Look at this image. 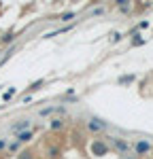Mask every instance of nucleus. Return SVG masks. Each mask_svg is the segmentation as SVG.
<instances>
[{
  "mask_svg": "<svg viewBox=\"0 0 153 159\" xmlns=\"http://www.w3.org/2000/svg\"><path fill=\"white\" fill-rule=\"evenodd\" d=\"M72 17H75V13L70 11V13H64V15H62V17H60V19H62V21H70Z\"/></svg>",
  "mask_w": 153,
  "mask_h": 159,
  "instance_id": "f8f14e48",
  "label": "nucleus"
},
{
  "mask_svg": "<svg viewBox=\"0 0 153 159\" xmlns=\"http://www.w3.org/2000/svg\"><path fill=\"white\" fill-rule=\"evenodd\" d=\"M28 127H30V121H28V119H21L19 123L11 125V132L13 134H21V132H28Z\"/></svg>",
  "mask_w": 153,
  "mask_h": 159,
  "instance_id": "7ed1b4c3",
  "label": "nucleus"
},
{
  "mask_svg": "<svg viewBox=\"0 0 153 159\" xmlns=\"http://www.w3.org/2000/svg\"><path fill=\"white\" fill-rule=\"evenodd\" d=\"M91 153H94L96 157H102V155L109 153V144H106L104 140H96V142H91Z\"/></svg>",
  "mask_w": 153,
  "mask_h": 159,
  "instance_id": "f257e3e1",
  "label": "nucleus"
},
{
  "mask_svg": "<svg viewBox=\"0 0 153 159\" xmlns=\"http://www.w3.org/2000/svg\"><path fill=\"white\" fill-rule=\"evenodd\" d=\"M126 159H134V157H126Z\"/></svg>",
  "mask_w": 153,
  "mask_h": 159,
  "instance_id": "f3484780",
  "label": "nucleus"
},
{
  "mask_svg": "<svg viewBox=\"0 0 153 159\" xmlns=\"http://www.w3.org/2000/svg\"><path fill=\"white\" fill-rule=\"evenodd\" d=\"M43 83H45V81L40 79V81H36V83H32V85L28 87V89H30V91H36V89H40V85H43Z\"/></svg>",
  "mask_w": 153,
  "mask_h": 159,
  "instance_id": "9b49d317",
  "label": "nucleus"
},
{
  "mask_svg": "<svg viewBox=\"0 0 153 159\" xmlns=\"http://www.w3.org/2000/svg\"><path fill=\"white\" fill-rule=\"evenodd\" d=\"M13 38H15V34H13V32H7V34H4V36L0 38V43H11Z\"/></svg>",
  "mask_w": 153,
  "mask_h": 159,
  "instance_id": "1a4fd4ad",
  "label": "nucleus"
},
{
  "mask_svg": "<svg viewBox=\"0 0 153 159\" xmlns=\"http://www.w3.org/2000/svg\"><path fill=\"white\" fill-rule=\"evenodd\" d=\"M87 127L91 129V132H102V129L106 127V123L100 121V119H89V121H87Z\"/></svg>",
  "mask_w": 153,
  "mask_h": 159,
  "instance_id": "20e7f679",
  "label": "nucleus"
},
{
  "mask_svg": "<svg viewBox=\"0 0 153 159\" xmlns=\"http://www.w3.org/2000/svg\"><path fill=\"white\" fill-rule=\"evenodd\" d=\"M151 151V144L147 142V140H138L136 144H134V153L136 155H145V153H149Z\"/></svg>",
  "mask_w": 153,
  "mask_h": 159,
  "instance_id": "f03ea898",
  "label": "nucleus"
},
{
  "mask_svg": "<svg viewBox=\"0 0 153 159\" xmlns=\"http://www.w3.org/2000/svg\"><path fill=\"white\" fill-rule=\"evenodd\" d=\"M53 112H64L62 106H47V108H40V115L47 117V115H53Z\"/></svg>",
  "mask_w": 153,
  "mask_h": 159,
  "instance_id": "423d86ee",
  "label": "nucleus"
},
{
  "mask_svg": "<svg viewBox=\"0 0 153 159\" xmlns=\"http://www.w3.org/2000/svg\"><path fill=\"white\" fill-rule=\"evenodd\" d=\"M49 127L51 129H60V127H64V121L62 119H53V121L49 123Z\"/></svg>",
  "mask_w": 153,
  "mask_h": 159,
  "instance_id": "6e6552de",
  "label": "nucleus"
},
{
  "mask_svg": "<svg viewBox=\"0 0 153 159\" xmlns=\"http://www.w3.org/2000/svg\"><path fill=\"white\" fill-rule=\"evenodd\" d=\"M132 79H134V76H123V79H119V83H130Z\"/></svg>",
  "mask_w": 153,
  "mask_h": 159,
  "instance_id": "4468645a",
  "label": "nucleus"
},
{
  "mask_svg": "<svg viewBox=\"0 0 153 159\" xmlns=\"http://www.w3.org/2000/svg\"><path fill=\"white\" fill-rule=\"evenodd\" d=\"M32 140V132L28 129V132H21V134H17V142L19 144H24V142H30Z\"/></svg>",
  "mask_w": 153,
  "mask_h": 159,
  "instance_id": "0eeeda50",
  "label": "nucleus"
},
{
  "mask_svg": "<svg viewBox=\"0 0 153 159\" xmlns=\"http://www.w3.org/2000/svg\"><path fill=\"white\" fill-rule=\"evenodd\" d=\"M7 148H9L11 153H15V151H19V142H17V140H15V142H9V144H7Z\"/></svg>",
  "mask_w": 153,
  "mask_h": 159,
  "instance_id": "9d476101",
  "label": "nucleus"
},
{
  "mask_svg": "<svg viewBox=\"0 0 153 159\" xmlns=\"http://www.w3.org/2000/svg\"><path fill=\"white\" fill-rule=\"evenodd\" d=\"M4 147H7V140H0V151H2Z\"/></svg>",
  "mask_w": 153,
  "mask_h": 159,
  "instance_id": "dca6fc26",
  "label": "nucleus"
},
{
  "mask_svg": "<svg viewBox=\"0 0 153 159\" xmlns=\"http://www.w3.org/2000/svg\"><path fill=\"white\" fill-rule=\"evenodd\" d=\"M19 159H32V155H30V153H21V157Z\"/></svg>",
  "mask_w": 153,
  "mask_h": 159,
  "instance_id": "2eb2a0df",
  "label": "nucleus"
},
{
  "mask_svg": "<svg viewBox=\"0 0 153 159\" xmlns=\"http://www.w3.org/2000/svg\"><path fill=\"white\" fill-rule=\"evenodd\" d=\"M13 96H15V87H11V89H9V91L4 93V100H11Z\"/></svg>",
  "mask_w": 153,
  "mask_h": 159,
  "instance_id": "ddd939ff",
  "label": "nucleus"
},
{
  "mask_svg": "<svg viewBox=\"0 0 153 159\" xmlns=\"http://www.w3.org/2000/svg\"><path fill=\"white\" fill-rule=\"evenodd\" d=\"M0 89H2V85H0Z\"/></svg>",
  "mask_w": 153,
  "mask_h": 159,
  "instance_id": "a211bd4d",
  "label": "nucleus"
},
{
  "mask_svg": "<svg viewBox=\"0 0 153 159\" xmlns=\"http://www.w3.org/2000/svg\"><path fill=\"white\" fill-rule=\"evenodd\" d=\"M111 142H113V147L119 151V153H126L128 148H130V144H128L126 140H119V138H111Z\"/></svg>",
  "mask_w": 153,
  "mask_h": 159,
  "instance_id": "39448f33",
  "label": "nucleus"
}]
</instances>
